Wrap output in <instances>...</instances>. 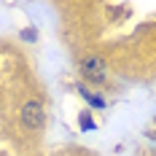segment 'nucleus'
I'll return each instance as SVG.
<instances>
[{
  "instance_id": "obj_1",
  "label": "nucleus",
  "mask_w": 156,
  "mask_h": 156,
  "mask_svg": "<svg viewBox=\"0 0 156 156\" xmlns=\"http://www.w3.org/2000/svg\"><path fill=\"white\" fill-rule=\"evenodd\" d=\"M78 67H81V76L86 81H92V83H102L105 76H108V67H105V62L100 57H83L78 62Z\"/></svg>"
},
{
  "instance_id": "obj_2",
  "label": "nucleus",
  "mask_w": 156,
  "mask_h": 156,
  "mask_svg": "<svg viewBox=\"0 0 156 156\" xmlns=\"http://www.w3.org/2000/svg\"><path fill=\"white\" fill-rule=\"evenodd\" d=\"M43 121H46V113H43V108H41L38 102H27V105L22 108V124H24V126L41 129Z\"/></svg>"
},
{
  "instance_id": "obj_3",
  "label": "nucleus",
  "mask_w": 156,
  "mask_h": 156,
  "mask_svg": "<svg viewBox=\"0 0 156 156\" xmlns=\"http://www.w3.org/2000/svg\"><path fill=\"white\" fill-rule=\"evenodd\" d=\"M78 94H81V97H83V100H86V102H89V105H92V108H97V110L108 108V105H105V100H102V97H100V94H94L92 89H86V86H83V83H78Z\"/></svg>"
},
{
  "instance_id": "obj_4",
  "label": "nucleus",
  "mask_w": 156,
  "mask_h": 156,
  "mask_svg": "<svg viewBox=\"0 0 156 156\" xmlns=\"http://www.w3.org/2000/svg\"><path fill=\"white\" fill-rule=\"evenodd\" d=\"M78 129H81V132H94V129H97L92 110H81V113H78Z\"/></svg>"
},
{
  "instance_id": "obj_5",
  "label": "nucleus",
  "mask_w": 156,
  "mask_h": 156,
  "mask_svg": "<svg viewBox=\"0 0 156 156\" xmlns=\"http://www.w3.org/2000/svg\"><path fill=\"white\" fill-rule=\"evenodd\" d=\"M145 137L156 143V121H154V126H148V129H145Z\"/></svg>"
}]
</instances>
